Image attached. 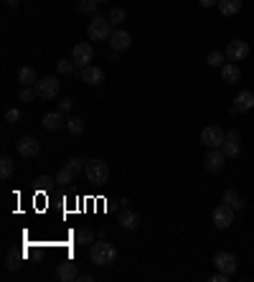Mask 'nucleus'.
Masks as SVG:
<instances>
[{
	"label": "nucleus",
	"mask_w": 254,
	"mask_h": 282,
	"mask_svg": "<svg viewBox=\"0 0 254 282\" xmlns=\"http://www.w3.org/2000/svg\"><path fill=\"white\" fill-rule=\"evenodd\" d=\"M221 79H224L226 84H237V81L242 79V71H239V64H234V61H229V64H224V67H221Z\"/></svg>",
	"instance_id": "a211bd4d"
},
{
	"label": "nucleus",
	"mask_w": 254,
	"mask_h": 282,
	"mask_svg": "<svg viewBox=\"0 0 254 282\" xmlns=\"http://www.w3.org/2000/svg\"><path fill=\"white\" fill-rule=\"evenodd\" d=\"M97 3H107V0H97Z\"/></svg>",
	"instance_id": "ea45409f"
},
{
	"label": "nucleus",
	"mask_w": 254,
	"mask_h": 282,
	"mask_svg": "<svg viewBox=\"0 0 254 282\" xmlns=\"http://www.w3.org/2000/svg\"><path fill=\"white\" fill-rule=\"evenodd\" d=\"M10 176H13V160H10L8 155H3V158H0V178L8 181Z\"/></svg>",
	"instance_id": "a878e982"
},
{
	"label": "nucleus",
	"mask_w": 254,
	"mask_h": 282,
	"mask_svg": "<svg viewBox=\"0 0 254 282\" xmlns=\"http://www.w3.org/2000/svg\"><path fill=\"white\" fill-rule=\"evenodd\" d=\"M249 56V44L247 41H242V38H237V41H229V46H226V59L229 61H244Z\"/></svg>",
	"instance_id": "6e6552de"
},
{
	"label": "nucleus",
	"mask_w": 254,
	"mask_h": 282,
	"mask_svg": "<svg viewBox=\"0 0 254 282\" xmlns=\"http://www.w3.org/2000/svg\"><path fill=\"white\" fill-rule=\"evenodd\" d=\"M81 81H87L89 86H99L104 81V71L99 67H87V69H81Z\"/></svg>",
	"instance_id": "2eb2a0df"
},
{
	"label": "nucleus",
	"mask_w": 254,
	"mask_h": 282,
	"mask_svg": "<svg viewBox=\"0 0 254 282\" xmlns=\"http://www.w3.org/2000/svg\"><path fill=\"white\" fill-rule=\"evenodd\" d=\"M66 130H69L71 135H81V133H84V120L76 117V115L66 117Z\"/></svg>",
	"instance_id": "5701e85b"
},
{
	"label": "nucleus",
	"mask_w": 254,
	"mask_h": 282,
	"mask_svg": "<svg viewBox=\"0 0 254 282\" xmlns=\"http://www.w3.org/2000/svg\"><path fill=\"white\" fill-rule=\"evenodd\" d=\"M74 69H76V64H74L71 59H61V61H56V71H59V74H64V76L74 74Z\"/></svg>",
	"instance_id": "cd10ccee"
},
{
	"label": "nucleus",
	"mask_w": 254,
	"mask_h": 282,
	"mask_svg": "<svg viewBox=\"0 0 254 282\" xmlns=\"http://www.w3.org/2000/svg\"><path fill=\"white\" fill-rule=\"evenodd\" d=\"M97 0H76V10L79 13H84V15H89V13H94L97 10Z\"/></svg>",
	"instance_id": "bb28decb"
},
{
	"label": "nucleus",
	"mask_w": 254,
	"mask_h": 282,
	"mask_svg": "<svg viewBox=\"0 0 254 282\" xmlns=\"http://www.w3.org/2000/svg\"><path fill=\"white\" fill-rule=\"evenodd\" d=\"M214 265L219 272H226V275H234L237 272V257L229 254V252H216L214 254Z\"/></svg>",
	"instance_id": "1a4fd4ad"
},
{
	"label": "nucleus",
	"mask_w": 254,
	"mask_h": 282,
	"mask_svg": "<svg viewBox=\"0 0 254 282\" xmlns=\"http://www.w3.org/2000/svg\"><path fill=\"white\" fill-rule=\"evenodd\" d=\"M59 112H61V115L71 112V99H61V102H59Z\"/></svg>",
	"instance_id": "c9c22d12"
},
{
	"label": "nucleus",
	"mask_w": 254,
	"mask_h": 282,
	"mask_svg": "<svg viewBox=\"0 0 254 282\" xmlns=\"http://www.w3.org/2000/svg\"><path fill=\"white\" fill-rule=\"evenodd\" d=\"M74 242L76 244H94V231L92 229H79V231H74Z\"/></svg>",
	"instance_id": "b1692460"
},
{
	"label": "nucleus",
	"mask_w": 254,
	"mask_h": 282,
	"mask_svg": "<svg viewBox=\"0 0 254 282\" xmlns=\"http://www.w3.org/2000/svg\"><path fill=\"white\" fill-rule=\"evenodd\" d=\"M224 59H226V54H221V51H211L206 61H208V67L216 69V67H224Z\"/></svg>",
	"instance_id": "7c9ffc66"
},
{
	"label": "nucleus",
	"mask_w": 254,
	"mask_h": 282,
	"mask_svg": "<svg viewBox=\"0 0 254 282\" xmlns=\"http://www.w3.org/2000/svg\"><path fill=\"white\" fill-rule=\"evenodd\" d=\"M226 140V133L221 130V127H216V125H208V127H203L201 130V142L208 147V150H219L221 145Z\"/></svg>",
	"instance_id": "20e7f679"
},
{
	"label": "nucleus",
	"mask_w": 254,
	"mask_h": 282,
	"mask_svg": "<svg viewBox=\"0 0 254 282\" xmlns=\"http://www.w3.org/2000/svg\"><path fill=\"white\" fill-rule=\"evenodd\" d=\"M84 165H87V160H84V158H69V160H66V168H69L71 173L84 170Z\"/></svg>",
	"instance_id": "2f4dec72"
},
{
	"label": "nucleus",
	"mask_w": 254,
	"mask_h": 282,
	"mask_svg": "<svg viewBox=\"0 0 254 282\" xmlns=\"http://www.w3.org/2000/svg\"><path fill=\"white\" fill-rule=\"evenodd\" d=\"M201 3V8H214V5H219V0H198Z\"/></svg>",
	"instance_id": "4c0bfd02"
},
{
	"label": "nucleus",
	"mask_w": 254,
	"mask_h": 282,
	"mask_svg": "<svg viewBox=\"0 0 254 282\" xmlns=\"http://www.w3.org/2000/svg\"><path fill=\"white\" fill-rule=\"evenodd\" d=\"M56 277L61 282H74V280H79V270H76L74 262H61L59 270H56Z\"/></svg>",
	"instance_id": "dca6fc26"
},
{
	"label": "nucleus",
	"mask_w": 254,
	"mask_h": 282,
	"mask_svg": "<svg viewBox=\"0 0 254 282\" xmlns=\"http://www.w3.org/2000/svg\"><path fill=\"white\" fill-rule=\"evenodd\" d=\"M117 224H120L122 229H127V231H135V229L140 226V219H137V213H135V211L125 209V211L117 216Z\"/></svg>",
	"instance_id": "6ab92c4d"
},
{
	"label": "nucleus",
	"mask_w": 254,
	"mask_h": 282,
	"mask_svg": "<svg viewBox=\"0 0 254 282\" xmlns=\"http://www.w3.org/2000/svg\"><path fill=\"white\" fill-rule=\"evenodd\" d=\"M110 44H112L115 51H125V49H130V44H132V36L127 31H115L110 36Z\"/></svg>",
	"instance_id": "f3484780"
},
{
	"label": "nucleus",
	"mask_w": 254,
	"mask_h": 282,
	"mask_svg": "<svg viewBox=\"0 0 254 282\" xmlns=\"http://www.w3.org/2000/svg\"><path fill=\"white\" fill-rule=\"evenodd\" d=\"M87 33H89V41H110V36L115 33L112 31V23H110V18H102V15H97V18H92L89 20V26H87Z\"/></svg>",
	"instance_id": "7ed1b4c3"
},
{
	"label": "nucleus",
	"mask_w": 254,
	"mask_h": 282,
	"mask_svg": "<svg viewBox=\"0 0 254 282\" xmlns=\"http://www.w3.org/2000/svg\"><path fill=\"white\" fill-rule=\"evenodd\" d=\"M221 201H224L226 206H231L234 211H242V209H244V199H242V196H239L237 191H231V188H229V191H224Z\"/></svg>",
	"instance_id": "aec40b11"
},
{
	"label": "nucleus",
	"mask_w": 254,
	"mask_h": 282,
	"mask_svg": "<svg viewBox=\"0 0 254 282\" xmlns=\"http://www.w3.org/2000/svg\"><path fill=\"white\" fill-rule=\"evenodd\" d=\"M18 3H20V0H5V5H8V8H15Z\"/></svg>",
	"instance_id": "58836bf2"
},
{
	"label": "nucleus",
	"mask_w": 254,
	"mask_h": 282,
	"mask_svg": "<svg viewBox=\"0 0 254 282\" xmlns=\"http://www.w3.org/2000/svg\"><path fill=\"white\" fill-rule=\"evenodd\" d=\"M23 259H26V252H18V254L10 252V254H8V270H18Z\"/></svg>",
	"instance_id": "c85d7f7f"
},
{
	"label": "nucleus",
	"mask_w": 254,
	"mask_h": 282,
	"mask_svg": "<svg viewBox=\"0 0 254 282\" xmlns=\"http://www.w3.org/2000/svg\"><path fill=\"white\" fill-rule=\"evenodd\" d=\"M18 81H20L23 86H31V84H38V76H36V69H31V67H23V69L18 71Z\"/></svg>",
	"instance_id": "4be33fe9"
},
{
	"label": "nucleus",
	"mask_w": 254,
	"mask_h": 282,
	"mask_svg": "<svg viewBox=\"0 0 254 282\" xmlns=\"http://www.w3.org/2000/svg\"><path fill=\"white\" fill-rule=\"evenodd\" d=\"M239 10H242V0H219V13H221V15L231 18V15H237Z\"/></svg>",
	"instance_id": "412c9836"
},
{
	"label": "nucleus",
	"mask_w": 254,
	"mask_h": 282,
	"mask_svg": "<svg viewBox=\"0 0 254 282\" xmlns=\"http://www.w3.org/2000/svg\"><path fill=\"white\" fill-rule=\"evenodd\" d=\"M254 107V94L247 89V92H239L237 99H234V107H231V115H242V112H249Z\"/></svg>",
	"instance_id": "f8f14e48"
},
{
	"label": "nucleus",
	"mask_w": 254,
	"mask_h": 282,
	"mask_svg": "<svg viewBox=\"0 0 254 282\" xmlns=\"http://www.w3.org/2000/svg\"><path fill=\"white\" fill-rule=\"evenodd\" d=\"M15 150L23 155V158H36L38 153H41V142L36 140V138H20V140L15 142Z\"/></svg>",
	"instance_id": "9d476101"
},
{
	"label": "nucleus",
	"mask_w": 254,
	"mask_h": 282,
	"mask_svg": "<svg viewBox=\"0 0 254 282\" xmlns=\"http://www.w3.org/2000/svg\"><path fill=\"white\" fill-rule=\"evenodd\" d=\"M107 18H110V23H112V26H120V23L125 20V8H112Z\"/></svg>",
	"instance_id": "c756f323"
},
{
	"label": "nucleus",
	"mask_w": 254,
	"mask_h": 282,
	"mask_svg": "<svg viewBox=\"0 0 254 282\" xmlns=\"http://www.w3.org/2000/svg\"><path fill=\"white\" fill-rule=\"evenodd\" d=\"M36 92H38V97H41L44 102L56 99V94H59V81H56V76H44V79H38Z\"/></svg>",
	"instance_id": "423d86ee"
},
{
	"label": "nucleus",
	"mask_w": 254,
	"mask_h": 282,
	"mask_svg": "<svg viewBox=\"0 0 254 282\" xmlns=\"http://www.w3.org/2000/svg\"><path fill=\"white\" fill-rule=\"evenodd\" d=\"M18 120H20V110H15V107H13V110H8V112H5V122H8V125H15Z\"/></svg>",
	"instance_id": "f704fd0d"
},
{
	"label": "nucleus",
	"mask_w": 254,
	"mask_h": 282,
	"mask_svg": "<svg viewBox=\"0 0 254 282\" xmlns=\"http://www.w3.org/2000/svg\"><path fill=\"white\" fill-rule=\"evenodd\" d=\"M229 277H231V275H226V272H216V275L211 277V282H226Z\"/></svg>",
	"instance_id": "e433bc0d"
},
{
	"label": "nucleus",
	"mask_w": 254,
	"mask_h": 282,
	"mask_svg": "<svg viewBox=\"0 0 254 282\" xmlns=\"http://www.w3.org/2000/svg\"><path fill=\"white\" fill-rule=\"evenodd\" d=\"M84 173H87V181H89L92 186H104V183L110 181V165H107L104 160H99V158L87 160Z\"/></svg>",
	"instance_id": "f03ea898"
},
{
	"label": "nucleus",
	"mask_w": 254,
	"mask_h": 282,
	"mask_svg": "<svg viewBox=\"0 0 254 282\" xmlns=\"http://www.w3.org/2000/svg\"><path fill=\"white\" fill-rule=\"evenodd\" d=\"M41 125H44V130H49V133H56V130L66 127V120H64L61 112H49V115H44Z\"/></svg>",
	"instance_id": "4468645a"
},
{
	"label": "nucleus",
	"mask_w": 254,
	"mask_h": 282,
	"mask_svg": "<svg viewBox=\"0 0 254 282\" xmlns=\"http://www.w3.org/2000/svg\"><path fill=\"white\" fill-rule=\"evenodd\" d=\"M117 259V249L107 242H94L89 244V262L97 267H110Z\"/></svg>",
	"instance_id": "f257e3e1"
},
{
	"label": "nucleus",
	"mask_w": 254,
	"mask_h": 282,
	"mask_svg": "<svg viewBox=\"0 0 254 282\" xmlns=\"http://www.w3.org/2000/svg\"><path fill=\"white\" fill-rule=\"evenodd\" d=\"M36 97H38L36 89H31V86H23V89H20V102H33Z\"/></svg>",
	"instance_id": "72a5a7b5"
},
{
	"label": "nucleus",
	"mask_w": 254,
	"mask_h": 282,
	"mask_svg": "<svg viewBox=\"0 0 254 282\" xmlns=\"http://www.w3.org/2000/svg\"><path fill=\"white\" fill-rule=\"evenodd\" d=\"M231 224H234V209L221 201V204L214 209V226H216V229H229Z\"/></svg>",
	"instance_id": "0eeeda50"
},
{
	"label": "nucleus",
	"mask_w": 254,
	"mask_h": 282,
	"mask_svg": "<svg viewBox=\"0 0 254 282\" xmlns=\"http://www.w3.org/2000/svg\"><path fill=\"white\" fill-rule=\"evenodd\" d=\"M224 163H226V155L221 153V147H219V150H208L206 158H203V165H206L208 173H219V170L224 168Z\"/></svg>",
	"instance_id": "9b49d317"
},
{
	"label": "nucleus",
	"mask_w": 254,
	"mask_h": 282,
	"mask_svg": "<svg viewBox=\"0 0 254 282\" xmlns=\"http://www.w3.org/2000/svg\"><path fill=\"white\" fill-rule=\"evenodd\" d=\"M54 183H56V181H54L51 176H38V178H36V188H41V191H49Z\"/></svg>",
	"instance_id": "473e14b6"
},
{
	"label": "nucleus",
	"mask_w": 254,
	"mask_h": 282,
	"mask_svg": "<svg viewBox=\"0 0 254 282\" xmlns=\"http://www.w3.org/2000/svg\"><path fill=\"white\" fill-rule=\"evenodd\" d=\"M239 150H242V145H239V133H237V130H229V133H226V140L221 145V153H224L226 158H237Z\"/></svg>",
	"instance_id": "ddd939ff"
},
{
	"label": "nucleus",
	"mask_w": 254,
	"mask_h": 282,
	"mask_svg": "<svg viewBox=\"0 0 254 282\" xmlns=\"http://www.w3.org/2000/svg\"><path fill=\"white\" fill-rule=\"evenodd\" d=\"M74 176H76V173H71V170H69V168L64 165L61 170L56 173V183H59V186H64V188H66V186H71V183H74Z\"/></svg>",
	"instance_id": "393cba45"
},
{
	"label": "nucleus",
	"mask_w": 254,
	"mask_h": 282,
	"mask_svg": "<svg viewBox=\"0 0 254 282\" xmlns=\"http://www.w3.org/2000/svg\"><path fill=\"white\" fill-rule=\"evenodd\" d=\"M71 61L76 64V69L92 67V61H94V49H92V44H76L74 51H71Z\"/></svg>",
	"instance_id": "39448f33"
}]
</instances>
